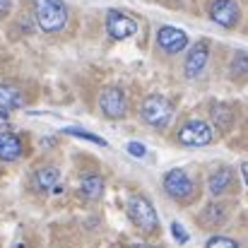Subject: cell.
I'll return each mask as SVG.
<instances>
[{"instance_id":"obj_1","label":"cell","mask_w":248,"mask_h":248,"mask_svg":"<svg viewBox=\"0 0 248 248\" xmlns=\"http://www.w3.org/2000/svg\"><path fill=\"white\" fill-rule=\"evenodd\" d=\"M31 10L39 29L46 34H56L68 24V7L63 0H34Z\"/></svg>"},{"instance_id":"obj_2","label":"cell","mask_w":248,"mask_h":248,"mask_svg":"<svg viewBox=\"0 0 248 248\" xmlns=\"http://www.w3.org/2000/svg\"><path fill=\"white\" fill-rule=\"evenodd\" d=\"M140 113H142V121L147 123V125H152V128H166L169 123H171V118H173V104L162 96V94H150L145 101H142V108H140Z\"/></svg>"},{"instance_id":"obj_3","label":"cell","mask_w":248,"mask_h":248,"mask_svg":"<svg viewBox=\"0 0 248 248\" xmlns=\"http://www.w3.org/2000/svg\"><path fill=\"white\" fill-rule=\"evenodd\" d=\"M128 217L133 219L135 227H140L142 232H155L159 227V217L157 210L152 207V202L145 195H133L128 200Z\"/></svg>"},{"instance_id":"obj_4","label":"cell","mask_w":248,"mask_h":248,"mask_svg":"<svg viewBox=\"0 0 248 248\" xmlns=\"http://www.w3.org/2000/svg\"><path fill=\"white\" fill-rule=\"evenodd\" d=\"M178 142L186 147H205L212 142V128L205 121L193 118V121L183 123V128L178 130Z\"/></svg>"},{"instance_id":"obj_5","label":"cell","mask_w":248,"mask_h":248,"mask_svg":"<svg viewBox=\"0 0 248 248\" xmlns=\"http://www.w3.org/2000/svg\"><path fill=\"white\" fill-rule=\"evenodd\" d=\"M99 108L108 118H123L128 111V99L121 87H106L99 96Z\"/></svg>"},{"instance_id":"obj_6","label":"cell","mask_w":248,"mask_h":248,"mask_svg":"<svg viewBox=\"0 0 248 248\" xmlns=\"http://www.w3.org/2000/svg\"><path fill=\"white\" fill-rule=\"evenodd\" d=\"M106 31L111 39H128L138 31V22L133 17H128L125 12L108 10L106 12Z\"/></svg>"},{"instance_id":"obj_7","label":"cell","mask_w":248,"mask_h":248,"mask_svg":"<svg viewBox=\"0 0 248 248\" xmlns=\"http://www.w3.org/2000/svg\"><path fill=\"white\" fill-rule=\"evenodd\" d=\"M239 17H241V10H239V2L236 0H212V5H210V19L217 22L219 27L232 29V27H236Z\"/></svg>"},{"instance_id":"obj_8","label":"cell","mask_w":248,"mask_h":248,"mask_svg":"<svg viewBox=\"0 0 248 248\" xmlns=\"http://www.w3.org/2000/svg\"><path fill=\"white\" fill-rule=\"evenodd\" d=\"M164 190L171 198L183 200V198H188L193 193V181H190V176L183 169H171L164 176Z\"/></svg>"},{"instance_id":"obj_9","label":"cell","mask_w":248,"mask_h":248,"mask_svg":"<svg viewBox=\"0 0 248 248\" xmlns=\"http://www.w3.org/2000/svg\"><path fill=\"white\" fill-rule=\"evenodd\" d=\"M157 44L164 53H181L186 46H188V34L178 27H162L157 31Z\"/></svg>"},{"instance_id":"obj_10","label":"cell","mask_w":248,"mask_h":248,"mask_svg":"<svg viewBox=\"0 0 248 248\" xmlns=\"http://www.w3.org/2000/svg\"><path fill=\"white\" fill-rule=\"evenodd\" d=\"M207 58H210V46H207V41H198V44L190 48L188 58H186V65H183L186 78H190V80H193V78H198V75L205 70Z\"/></svg>"},{"instance_id":"obj_11","label":"cell","mask_w":248,"mask_h":248,"mask_svg":"<svg viewBox=\"0 0 248 248\" xmlns=\"http://www.w3.org/2000/svg\"><path fill=\"white\" fill-rule=\"evenodd\" d=\"M22 157V140L15 133H0V162H15Z\"/></svg>"},{"instance_id":"obj_12","label":"cell","mask_w":248,"mask_h":248,"mask_svg":"<svg viewBox=\"0 0 248 248\" xmlns=\"http://www.w3.org/2000/svg\"><path fill=\"white\" fill-rule=\"evenodd\" d=\"M58 178H61V173H58V169L51 164L46 166H39L36 169V173H34V188L36 190H56V186H58Z\"/></svg>"},{"instance_id":"obj_13","label":"cell","mask_w":248,"mask_h":248,"mask_svg":"<svg viewBox=\"0 0 248 248\" xmlns=\"http://www.w3.org/2000/svg\"><path fill=\"white\" fill-rule=\"evenodd\" d=\"M232 183H234V171L224 166V169H217V171L210 176L207 188H210L212 195H222L227 188H232Z\"/></svg>"},{"instance_id":"obj_14","label":"cell","mask_w":248,"mask_h":248,"mask_svg":"<svg viewBox=\"0 0 248 248\" xmlns=\"http://www.w3.org/2000/svg\"><path fill=\"white\" fill-rule=\"evenodd\" d=\"M19 106H24L22 92H19L17 87H12V84H0V108L15 111V108H19Z\"/></svg>"},{"instance_id":"obj_15","label":"cell","mask_w":248,"mask_h":248,"mask_svg":"<svg viewBox=\"0 0 248 248\" xmlns=\"http://www.w3.org/2000/svg\"><path fill=\"white\" fill-rule=\"evenodd\" d=\"M80 195L84 198H89V200H96V198H101L104 195V181L99 178V176H84L82 181H80Z\"/></svg>"},{"instance_id":"obj_16","label":"cell","mask_w":248,"mask_h":248,"mask_svg":"<svg viewBox=\"0 0 248 248\" xmlns=\"http://www.w3.org/2000/svg\"><path fill=\"white\" fill-rule=\"evenodd\" d=\"M210 113H212V121H215V125H217V130H222V133H227V130L232 128V121H234V113H232V108H229L227 104H215Z\"/></svg>"},{"instance_id":"obj_17","label":"cell","mask_w":248,"mask_h":248,"mask_svg":"<svg viewBox=\"0 0 248 248\" xmlns=\"http://www.w3.org/2000/svg\"><path fill=\"white\" fill-rule=\"evenodd\" d=\"M227 219V210H224V205H207L205 207V212H202V222L207 224V227H219L222 222Z\"/></svg>"},{"instance_id":"obj_18","label":"cell","mask_w":248,"mask_h":248,"mask_svg":"<svg viewBox=\"0 0 248 248\" xmlns=\"http://www.w3.org/2000/svg\"><path fill=\"white\" fill-rule=\"evenodd\" d=\"M232 75L234 78H248V53L246 51H236L234 61H232Z\"/></svg>"},{"instance_id":"obj_19","label":"cell","mask_w":248,"mask_h":248,"mask_svg":"<svg viewBox=\"0 0 248 248\" xmlns=\"http://www.w3.org/2000/svg\"><path fill=\"white\" fill-rule=\"evenodd\" d=\"M65 133H68V135H75V138H82V140H89V142H94V145L106 147V140H104V138L92 135V133H87V130H80V128H65Z\"/></svg>"},{"instance_id":"obj_20","label":"cell","mask_w":248,"mask_h":248,"mask_svg":"<svg viewBox=\"0 0 248 248\" xmlns=\"http://www.w3.org/2000/svg\"><path fill=\"white\" fill-rule=\"evenodd\" d=\"M205 248H239V244L234 239H227V236H212Z\"/></svg>"},{"instance_id":"obj_21","label":"cell","mask_w":248,"mask_h":248,"mask_svg":"<svg viewBox=\"0 0 248 248\" xmlns=\"http://www.w3.org/2000/svg\"><path fill=\"white\" fill-rule=\"evenodd\" d=\"M171 232H173V236H176V241H178V244H186V241H188V234H186V229H183L178 222H173V224H171Z\"/></svg>"},{"instance_id":"obj_22","label":"cell","mask_w":248,"mask_h":248,"mask_svg":"<svg viewBox=\"0 0 248 248\" xmlns=\"http://www.w3.org/2000/svg\"><path fill=\"white\" fill-rule=\"evenodd\" d=\"M128 152H130L133 157H145V145H140V142H128Z\"/></svg>"},{"instance_id":"obj_23","label":"cell","mask_w":248,"mask_h":248,"mask_svg":"<svg viewBox=\"0 0 248 248\" xmlns=\"http://www.w3.org/2000/svg\"><path fill=\"white\" fill-rule=\"evenodd\" d=\"M10 0H0V15H7V10H10Z\"/></svg>"},{"instance_id":"obj_24","label":"cell","mask_w":248,"mask_h":248,"mask_svg":"<svg viewBox=\"0 0 248 248\" xmlns=\"http://www.w3.org/2000/svg\"><path fill=\"white\" fill-rule=\"evenodd\" d=\"M241 173H244V181L248 183V162H244V164H241Z\"/></svg>"},{"instance_id":"obj_25","label":"cell","mask_w":248,"mask_h":248,"mask_svg":"<svg viewBox=\"0 0 248 248\" xmlns=\"http://www.w3.org/2000/svg\"><path fill=\"white\" fill-rule=\"evenodd\" d=\"M128 248H155V246H147V244H135V246H128Z\"/></svg>"},{"instance_id":"obj_26","label":"cell","mask_w":248,"mask_h":248,"mask_svg":"<svg viewBox=\"0 0 248 248\" xmlns=\"http://www.w3.org/2000/svg\"><path fill=\"white\" fill-rule=\"evenodd\" d=\"M5 118H7V111L2 108V111H0V121H5Z\"/></svg>"}]
</instances>
